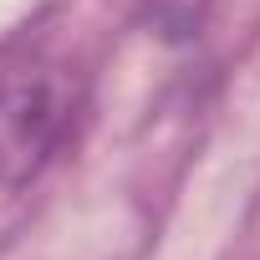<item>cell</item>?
I'll list each match as a JSON object with an SVG mask.
<instances>
[{"mask_svg":"<svg viewBox=\"0 0 260 260\" xmlns=\"http://www.w3.org/2000/svg\"><path fill=\"white\" fill-rule=\"evenodd\" d=\"M82 112V87L67 67L0 72V189H26L67 148Z\"/></svg>","mask_w":260,"mask_h":260,"instance_id":"cell-1","label":"cell"}]
</instances>
